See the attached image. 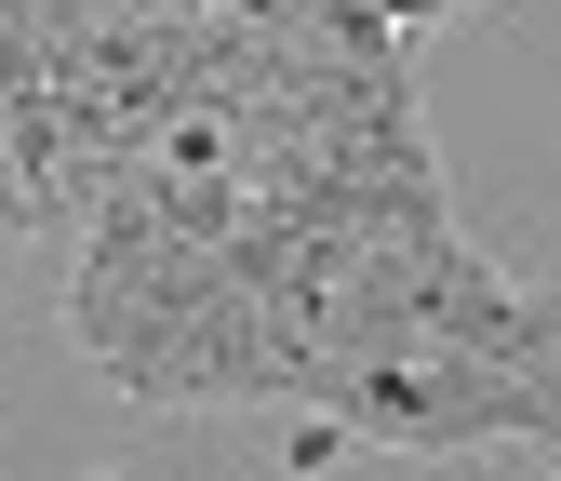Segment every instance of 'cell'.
I'll list each match as a JSON object with an SVG mask.
<instances>
[{"instance_id": "cell-1", "label": "cell", "mask_w": 561, "mask_h": 481, "mask_svg": "<svg viewBox=\"0 0 561 481\" xmlns=\"http://www.w3.org/2000/svg\"><path fill=\"white\" fill-rule=\"evenodd\" d=\"M321 415H334L347 442H388V455H468V442H508V362L388 321L375 348L321 388Z\"/></svg>"}]
</instances>
